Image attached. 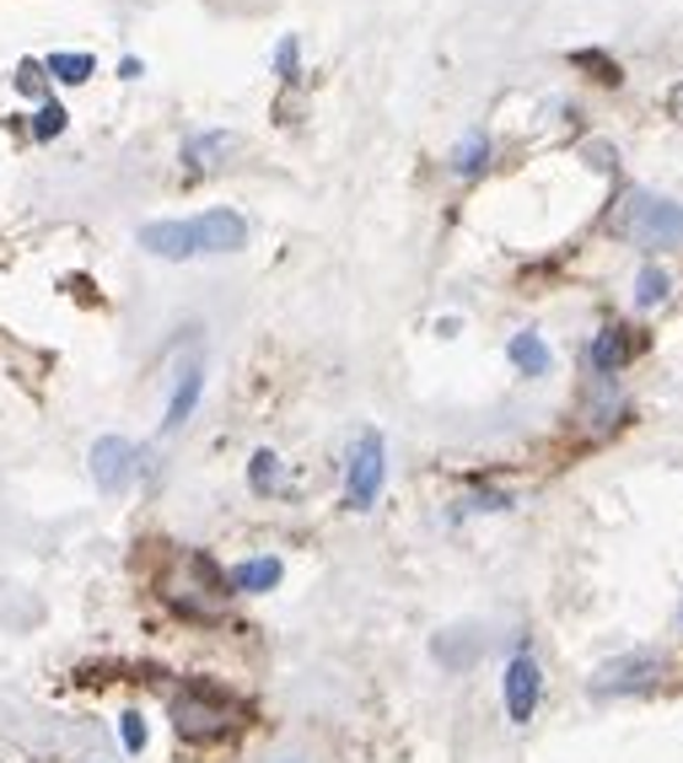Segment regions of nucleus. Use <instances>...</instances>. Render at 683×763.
<instances>
[{
	"mask_svg": "<svg viewBox=\"0 0 683 763\" xmlns=\"http://www.w3.org/2000/svg\"><path fill=\"white\" fill-rule=\"evenodd\" d=\"M641 350H645L641 328H630V322H608L603 333L592 339V350H587V356H592V365H598L603 377H613V371H624V365L635 361Z\"/></svg>",
	"mask_w": 683,
	"mask_h": 763,
	"instance_id": "8",
	"label": "nucleus"
},
{
	"mask_svg": "<svg viewBox=\"0 0 683 763\" xmlns=\"http://www.w3.org/2000/svg\"><path fill=\"white\" fill-rule=\"evenodd\" d=\"M60 129H65V108H60V103H43L39 119H33V135H39V140H54Z\"/></svg>",
	"mask_w": 683,
	"mask_h": 763,
	"instance_id": "18",
	"label": "nucleus"
},
{
	"mask_svg": "<svg viewBox=\"0 0 683 763\" xmlns=\"http://www.w3.org/2000/svg\"><path fill=\"white\" fill-rule=\"evenodd\" d=\"M248 484H253L259 495H275V489H281V457H275V452H253Z\"/></svg>",
	"mask_w": 683,
	"mask_h": 763,
	"instance_id": "15",
	"label": "nucleus"
},
{
	"mask_svg": "<svg viewBox=\"0 0 683 763\" xmlns=\"http://www.w3.org/2000/svg\"><path fill=\"white\" fill-rule=\"evenodd\" d=\"M570 65H576V71H592V81H603V86H619V81H624V71H619L608 54H598V49H576Z\"/></svg>",
	"mask_w": 683,
	"mask_h": 763,
	"instance_id": "16",
	"label": "nucleus"
},
{
	"mask_svg": "<svg viewBox=\"0 0 683 763\" xmlns=\"http://www.w3.org/2000/svg\"><path fill=\"white\" fill-rule=\"evenodd\" d=\"M238 721H242V710L210 683H189L172 699V731L183 742H221Z\"/></svg>",
	"mask_w": 683,
	"mask_h": 763,
	"instance_id": "3",
	"label": "nucleus"
},
{
	"mask_svg": "<svg viewBox=\"0 0 683 763\" xmlns=\"http://www.w3.org/2000/svg\"><path fill=\"white\" fill-rule=\"evenodd\" d=\"M668 114H673V119L683 124V81H679V86H673V97H668Z\"/></svg>",
	"mask_w": 683,
	"mask_h": 763,
	"instance_id": "21",
	"label": "nucleus"
},
{
	"mask_svg": "<svg viewBox=\"0 0 683 763\" xmlns=\"http://www.w3.org/2000/svg\"><path fill=\"white\" fill-rule=\"evenodd\" d=\"M92 479L103 495H124L129 484H135V468H140V452L124 442V436H103V442L92 446Z\"/></svg>",
	"mask_w": 683,
	"mask_h": 763,
	"instance_id": "6",
	"label": "nucleus"
},
{
	"mask_svg": "<svg viewBox=\"0 0 683 763\" xmlns=\"http://www.w3.org/2000/svg\"><path fill=\"white\" fill-rule=\"evenodd\" d=\"M204 393V365L189 361L178 371V388H172V403H167V420H161V431H183V420L195 414V403Z\"/></svg>",
	"mask_w": 683,
	"mask_h": 763,
	"instance_id": "9",
	"label": "nucleus"
},
{
	"mask_svg": "<svg viewBox=\"0 0 683 763\" xmlns=\"http://www.w3.org/2000/svg\"><path fill=\"white\" fill-rule=\"evenodd\" d=\"M285 575V564L275 560V554H259V560H242L232 564V575H227V586L232 592H275Z\"/></svg>",
	"mask_w": 683,
	"mask_h": 763,
	"instance_id": "10",
	"label": "nucleus"
},
{
	"mask_svg": "<svg viewBox=\"0 0 683 763\" xmlns=\"http://www.w3.org/2000/svg\"><path fill=\"white\" fill-rule=\"evenodd\" d=\"M484 167H490V140H484V129H474V135L458 140V151H452V172H458V178H480Z\"/></svg>",
	"mask_w": 683,
	"mask_h": 763,
	"instance_id": "12",
	"label": "nucleus"
},
{
	"mask_svg": "<svg viewBox=\"0 0 683 763\" xmlns=\"http://www.w3.org/2000/svg\"><path fill=\"white\" fill-rule=\"evenodd\" d=\"M275 71H281L285 81H296V39H281V49H275Z\"/></svg>",
	"mask_w": 683,
	"mask_h": 763,
	"instance_id": "20",
	"label": "nucleus"
},
{
	"mask_svg": "<svg viewBox=\"0 0 683 763\" xmlns=\"http://www.w3.org/2000/svg\"><path fill=\"white\" fill-rule=\"evenodd\" d=\"M119 736H124V748H129V753H140V748H146V721H140L135 710H124V716H119Z\"/></svg>",
	"mask_w": 683,
	"mask_h": 763,
	"instance_id": "19",
	"label": "nucleus"
},
{
	"mask_svg": "<svg viewBox=\"0 0 683 763\" xmlns=\"http://www.w3.org/2000/svg\"><path fill=\"white\" fill-rule=\"evenodd\" d=\"M43 71H54V81H65V86H81V81L97 71V60L92 54H49Z\"/></svg>",
	"mask_w": 683,
	"mask_h": 763,
	"instance_id": "14",
	"label": "nucleus"
},
{
	"mask_svg": "<svg viewBox=\"0 0 683 763\" xmlns=\"http://www.w3.org/2000/svg\"><path fill=\"white\" fill-rule=\"evenodd\" d=\"M506 716L517 725L533 721V710H538V693H544V672H538V661L527 656V650H517L512 661H506Z\"/></svg>",
	"mask_w": 683,
	"mask_h": 763,
	"instance_id": "7",
	"label": "nucleus"
},
{
	"mask_svg": "<svg viewBox=\"0 0 683 763\" xmlns=\"http://www.w3.org/2000/svg\"><path fill=\"white\" fill-rule=\"evenodd\" d=\"M221 151H232V135H227V129H210V135H195V140L183 146V161L200 172V167H216Z\"/></svg>",
	"mask_w": 683,
	"mask_h": 763,
	"instance_id": "13",
	"label": "nucleus"
},
{
	"mask_svg": "<svg viewBox=\"0 0 683 763\" xmlns=\"http://www.w3.org/2000/svg\"><path fill=\"white\" fill-rule=\"evenodd\" d=\"M140 247L157 258H200V253H238L248 247V221L238 210H204L189 221H151L140 226Z\"/></svg>",
	"mask_w": 683,
	"mask_h": 763,
	"instance_id": "1",
	"label": "nucleus"
},
{
	"mask_svg": "<svg viewBox=\"0 0 683 763\" xmlns=\"http://www.w3.org/2000/svg\"><path fill=\"white\" fill-rule=\"evenodd\" d=\"M656 301H668V275L656 264H645L641 280H635V307H656Z\"/></svg>",
	"mask_w": 683,
	"mask_h": 763,
	"instance_id": "17",
	"label": "nucleus"
},
{
	"mask_svg": "<svg viewBox=\"0 0 683 763\" xmlns=\"http://www.w3.org/2000/svg\"><path fill=\"white\" fill-rule=\"evenodd\" d=\"M506 356H512V365H517L523 377H549V365H555V356H549V345H544L538 333H512Z\"/></svg>",
	"mask_w": 683,
	"mask_h": 763,
	"instance_id": "11",
	"label": "nucleus"
},
{
	"mask_svg": "<svg viewBox=\"0 0 683 763\" xmlns=\"http://www.w3.org/2000/svg\"><path fill=\"white\" fill-rule=\"evenodd\" d=\"M656 683H662V656L635 650V656H619V661L598 667L592 693H598V699H608V693H651Z\"/></svg>",
	"mask_w": 683,
	"mask_h": 763,
	"instance_id": "5",
	"label": "nucleus"
},
{
	"mask_svg": "<svg viewBox=\"0 0 683 763\" xmlns=\"http://www.w3.org/2000/svg\"><path fill=\"white\" fill-rule=\"evenodd\" d=\"M613 232L630 237L635 247H679L683 242V204L656 200L645 189H630L619 215H613Z\"/></svg>",
	"mask_w": 683,
	"mask_h": 763,
	"instance_id": "2",
	"label": "nucleus"
},
{
	"mask_svg": "<svg viewBox=\"0 0 683 763\" xmlns=\"http://www.w3.org/2000/svg\"><path fill=\"white\" fill-rule=\"evenodd\" d=\"M382 479H388V446L377 431H361L356 446H350V474H345V500L350 511H371L377 495H382Z\"/></svg>",
	"mask_w": 683,
	"mask_h": 763,
	"instance_id": "4",
	"label": "nucleus"
}]
</instances>
